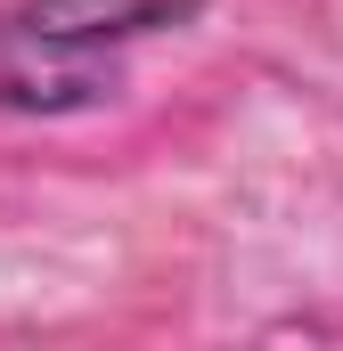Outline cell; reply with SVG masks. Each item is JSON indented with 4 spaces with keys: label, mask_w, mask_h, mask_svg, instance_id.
Returning a JSON list of instances; mask_svg holds the SVG:
<instances>
[{
    "label": "cell",
    "mask_w": 343,
    "mask_h": 351,
    "mask_svg": "<svg viewBox=\"0 0 343 351\" xmlns=\"http://www.w3.org/2000/svg\"><path fill=\"white\" fill-rule=\"evenodd\" d=\"M213 0H0V114L66 123L131 90V58L204 25Z\"/></svg>",
    "instance_id": "obj_1"
}]
</instances>
